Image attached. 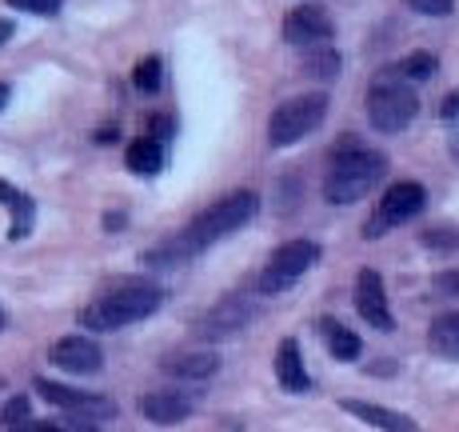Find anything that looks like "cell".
Here are the masks:
<instances>
[{"label": "cell", "mask_w": 459, "mask_h": 432, "mask_svg": "<svg viewBox=\"0 0 459 432\" xmlns=\"http://www.w3.org/2000/svg\"><path fill=\"white\" fill-rule=\"evenodd\" d=\"M255 213H260V197H255V192H248V189H236V192H228V197L212 200V205H208L196 220H192V225L184 228L176 241H168V244H160V249H152L144 260H148V264H156V260L180 264V260L196 257V252L212 249V244L224 241V236L240 233V228L248 225Z\"/></svg>", "instance_id": "obj_1"}, {"label": "cell", "mask_w": 459, "mask_h": 432, "mask_svg": "<svg viewBox=\"0 0 459 432\" xmlns=\"http://www.w3.org/2000/svg\"><path fill=\"white\" fill-rule=\"evenodd\" d=\"M384 172H387V156L379 148L364 145L359 137H351V132H343L332 145V161L328 172H324V197L332 205H356L384 181Z\"/></svg>", "instance_id": "obj_2"}, {"label": "cell", "mask_w": 459, "mask_h": 432, "mask_svg": "<svg viewBox=\"0 0 459 432\" xmlns=\"http://www.w3.org/2000/svg\"><path fill=\"white\" fill-rule=\"evenodd\" d=\"M160 304H164V293L156 285H148V280H117L92 304L81 308V324L92 332H117L136 321H148Z\"/></svg>", "instance_id": "obj_3"}, {"label": "cell", "mask_w": 459, "mask_h": 432, "mask_svg": "<svg viewBox=\"0 0 459 432\" xmlns=\"http://www.w3.org/2000/svg\"><path fill=\"white\" fill-rule=\"evenodd\" d=\"M420 112V96L411 93L408 81H400V76L387 68L384 76H376V84L368 88V120H372L376 132H403L416 120Z\"/></svg>", "instance_id": "obj_4"}, {"label": "cell", "mask_w": 459, "mask_h": 432, "mask_svg": "<svg viewBox=\"0 0 459 432\" xmlns=\"http://www.w3.org/2000/svg\"><path fill=\"white\" fill-rule=\"evenodd\" d=\"M324 117H328V96H324V93L292 96V101L276 104V112H272L268 145L272 148H292L304 137H312V132L324 125Z\"/></svg>", "instance_id": "obj_5"}, {"label": "cell", "mask_w": 459, "mask_h": 432, "mask_svg": "<svg viewBox=\"0 0 459 432\" xmlns=\"http://www.w3.org/2000/svg\"><path fill=\"white\" fill-rule=\"evenodd\" d=\"M312 264H320V244L316 241H288V244H280V249L268 257V264L260 269L255 288H260L264 296H276V293H284V288H292Z\"/></svg>", "instance_id": "obj_6"}, {"label": "cell", "mask_w": 459, "mask_h": 432, "mask_svg": "<svg viewBox=\"0 0 459 432\" xmlns=\"http://www.w3.org/2000/svg\"><path fill=\"white\" fill-rule=\"evenodd\" d=\"M423 205H428V189H423L420 181H395L392 189L384 192V200H379V208L372 213V220L364 225V236H368V241H379L387 228L408 225L411 216H420Z\"/></svg>", "instance_id": "obj_7"}, {"label": "cell", "mask_w": 459, "mask_h": 432, "mask_svg": "<svg viewBox=\"0 0 459 432\" xmlns=\"http://www.w3.org/2000/svg\"><path fill=\"white\" fill-rule=\"evenodd\" d=\"M37 392L48 404L65 409L68 417H76V420H92V425H96V420H112V417H117V404H112L108 396L84 392V389H68V384H56V381H48V376H37Z\"/></svg>", "instance_id": "obj_8"}, {"label": "cell", "mask_w": 459, "mask_h": 432, "mask_svg": "<svg viewBox=\"0 0 459 432\" xmlns=\"http://www.w3.org/2000/svg\"><path fill=\"white\" fill-rule=\"evenodd\" d=\"M255 316V304L248 301V296H240V293H232V296H224L220 304H212L204 316L196 321V337L200 340H224V337H236V332L244 329Z\"/></svg>", "instance_id": "obj_9"}, {"label": "cell", "mask_w": 459, "mask_h": 432, "mask_svg": "<svg viewBox=\"0 0 459 432\" xmlns=\"http://www.w3.org/2000/svg\"><path fill=\"white\" fill-rule=\"evenodd\" d=\"M335 37V24L328 16V8L320 4H299L284 16V40L296 48H324Z\"/></svg>", "instance_id": "obj_10"}, {"label": "cell", "mask_w": 459, "mask_h": 432, "mask_svg": "<svg viewBox=\"0 0 459 432\" xmlns=\"http://www.w3.org/2000/svg\"><path fill=\"white\" fill-rule=\"evenodd\" d=\"M48 360L73 376H96L104 368V352L92 337H60L48 348Z\"/></svg>", "instance_id": "obj_11"}, {"label": "cell", "mask_w": 459, "mask_h": 432, "mask_svg": "<svg viewBox=\"0 0 459 432\" xmlns=\"http://www.w3.org/2000/svg\"><path fill=\"white\" fill-rule=\"evenodd\" d=\"M356 308L376 332H392L395 329V316H392V308H387L384 280H379L376 269H364L356 277Z\"/></svg>", "instance_id": "obj_12"}, {"label": "cell", "mask_w": 459, "mask_h": 432, "mask_svg": "<svg viewBox=\"0 0 459 432\" xmlns=\"http://www.w3.org/2000/svg\"><path fill=\"white\" fill-rule=\"evenodd\" d=\"M140 412H144L152 425H164V428H172V425H180V420H188L192 412H196V396H188V392H144L140 396Z\"/></svg>", "instance_id": "obj_13"}, {"label": "cell", "mask_w": 459, "mask_h": 432, "mask_svg": "<svg viewBox=\"0 0 459 432\" xmlns=\"http://www.w3.org/2000/svg\"><path fill=\"white\" fill-rule=\"evenodd\" d=\"M340 409H343V412H351L356 420H364V425L379 428V432H420V425L408 417V412L384 409V404H372V401H351V396H343Z\"/></svg>", "instance_id": "obj_14"}, {"label": "cell", "mask_w": 459, "mask_h": 432, "mask_svg": "<svg viewBox=\"0 0 459 432\" xmlns=\"http://www.w3.org/2000/svg\"><path fill=\"white\" fill-rule=\"evenodd\" d=\"M276 381H280V389L284 392H307L312 389V376H307L304 357H299V345L292 337H284L280 340V348H276Z\"/></svg>", "instance_id": "obj_15"}, {"label": "cell", "mask_w": 459, "mask_h": 432, "mask_svg": "<svg viewBox=\"0 0 459 432\" xmlns=\"http://www.w3.org/2000/svg\"><path fill=\"white\" fill-rule=\"evenodd\" d=\"M160 368L168 376H180V381H208V376L220 368V357L212 348H188V352L168 357Z\"/></svg>", "instance_id": "obj_16"}, {"label": "cell", "mask_w": 459, "mask_h": 432, "mask_svg": "<svg viewBox=\"0 0 459 432\" xmlns=\"http://www.w3.org/2000/svg\"><path fill=\"white\" fill-rule=\"evenodd\" d=\"M0 205L13 213V233H8V241H24L32 220H37V200H32L29 192L16 189L13 181H0Z\"/></svg>", "instance_id": "obj_17"}, {"label": "cell", "mask_w": 459, "mask_h": 432, "mask_svg": "<svg viewBox=\"0 0 459 432\" xmlns=\"http://www.w3.org/2000/svg\"><path fill=\"white\" fill-rule=\"evenodd\" d=\"M320 332H324V340H328V352H332L335 360H343V365L359 360V352H364V345H359L356 329L340 324L335 316H324V321H320Z\"/></svg>", "instance_id": "obj_18"}, {"label": "cell", "mask_w": 459, "mask_h": 432, "mask_svg": "<svg viewBox=\"0 0 459 432\" xmlns=\"http://www.w3.org/2000/svg\"><path fill=\"white\" fill-rule=\"evenodd\" d=\"M428 345H431L436 357L459 360V308H455V313H444V316H436V321H431Z\"/></svg>", "instance_id": "obj_19"}, {"label": "cell", "mask_w": 459, "mask_h": 432, "mask_svg": "<svg viewBox=\"0 0 459 432\" xmlns=\"http://www.w3.org/2000/svg\"><path fill=\"white\" fill-rule=\"evenodd\" d=\"M128 169L136 176H156L164 169V148H160V137H140L132 140L128 148Z\"/></svg>", "instance_id": "obj_20"}, {"label": "cell", "mask_w": 459, "mask_h": 432, "mask_svg": "<svg viewBox=\"0 0 459 432\" xmlns=\"http://www.w3.org/2000/svg\"><path fill=\"white\" fill-rule=\"evenodd\" d=\"M436 68H439V60L431 57V52H411V57H403L400 65L392 68L400 81H408V84H423V81H431L436 76Z\"/></svg>", "instance_id": "obj_21"}, {"label": "cell", "mask_w": 459, "mask_h": 432, "mask_svg": "<svg viewBox=\"0 0 459 432\" xmlns=\"http://www.w3.org/2000/svg\"><path fill=\"white\" fill-rule=\"evenodd\" d=\"M304 73L320 76V81H335V76H340V52H335L332 44H324V48H307Z\"/></svg>", "instance_id": "obj_22"}, {"label": "cell", "mask_w": 459, "mask_h": 432, "mask_svg": "<svg viewBox=\"0 0 459 432\" xmlns=\"http://www.w3.org/2000/svg\"><path fill=\"white\" fill-rule=\"evenodd\" d=\"M132 84L140 88L144 96H156L160 93V84H164V65H160V57H144L136 68H132Z\"/></svg>", "instance_id": "obj_23"}, {"label": "cell", "mask_w": 459, "mask_h": 432, "mask_svg": "<svg viewBox=\"0 0 459 432\" xmlns=\"http://www.w3.org/2000/svg\"><path fill=\"white\" fill-rule=\"evenodd\" d=\"M32 420V401L29 396H13V401H4V409H0V428L4 432H13V428H21V425H29Z\"/></svg>", "instance_id": "obj_24"}, {"label": "cell", "mask_w": 459, "mask_h": 432, "mask_svg": "<svg viewBox=\"0 0 459 432\" xmlns=\"http://www.w3.org/2000/svg\"><path fill=\"white\" fill-rule=\"evenodd\" d=\"M420 244L423 249H459V228H428V233H420Z\"/></svg>", "instance_id": "obj_25"}, {"label": "cell", "mask_w": 459, "mask_h": 432, "mask_svg": "<svg viewBox=\"0 0 459 432\" xmlns=\"http://www.w3.org/2000/svg\"><path fill=\"white\" fill-rule=\"evenodd\" d=\"M65 0H8V8H21V13H32V16H56Z\"/></svg>", "instance_id": "obj_26"}, {"label": "cell", "mask_w": 459, "mask_h": 432, "mask_svg": "<svg viewBox=\"0 0 459 432\" xmlns=\"http://www.w3.org/2000/svg\"><path fill=\"white\" fill-rule=\"evenodd\" d=\"M408 8H416L423 16H447L455 8V0H408Z\"/></svg>", "instance_id": "obj_27"}, {"label": "cell", "mask_w": 459, "mask_h": 432, "mask_svg": "<svg viewBox=\"0 0 459 432\" xmlns=\"http://www.w3.org/2000/svg\"><path fill=\"white\" fill-rule=\"evenodd\" d=\"M436 293L439 296H459V272H439V277H436Z\"/></svg>", "instance_id": "obj_28"}, {"label": "cell", "mask_w": 459, "mask_h": 432, "mask_svg": "<svg viewBox=\"0 0 459 432\" xmlns=\"http://www.w3.org/2000/svg\"><path fill=\"white\" fill-rule=\"evenodd\" d=\"M13 432H73V425H56V420H29V425H21Z\"/></svg>", "instance_id": "obj_29"}, {"label": "cell", "mask_w": 459, "mask_h": 432, "mask_svg": "<svg viewBox=\"0 0 459 432\" xmlns=\"http://www.w3.org/2000/svg\"><path fill=\"white\" fill-rule=\"evenodd\" d=\"M444 120H459V93H447L444 96V109H439Z\"/></svg>", "instance_id": "obj_30"}, {"label": "cell", "mask_w": 459, "mask_h": 432, "mask_svg": "<svg viewBox=\"0 0 459 432\" xmlns=\"http://www.w3.org/2000/svg\"><path fill=\"white\" fill-rule=\"evenodd\" d=\"M13 37H16V24H13V21H4V16H0V48H4V44L13 40Z\"/></svg>", "instance_id": "obj_31"}, {"label": "cell", "mask_w": 459, "mask_h": 432, "mask_svg": "<svg viewBox=\"0 0 459 432\" xmlns=\"http://www.w3.org/2000/svg\"><path fill=\"white\" fill-rule=\"evenodd\" d=\"M112 140H117V128H100V132H96V145H112Z\"/></svg>", "instance_id": "obj_32"}, {"label": "cell", "mask_w": 459, "mask_h": 432, "mask_svg": "<svg viewBox=\"0 0 459 432\" xmlns=\"http://www.w3.org/2000/svg\"><path fill=\"white\" fill-rule=\"evenodd\" d=\"M8 96H13V88H8L4 81H0V112H4V104H8Z\"/></svg>", "instance_id": "obj_33"}, {"label": "cell", "mask_w": 459, "mask_h": 432, "mask_svg": "<svg viewBox=\"0 0 459 432\" xmlns=\"http://www.w3.org/2000/svg\"><path fill=\"white\" fill-rule=\"evenodd\" d=\"M4 324H8V316H4V308H0V329H4Z\"/></svg>", "instance_id": "obj_34"}]
</instances>
